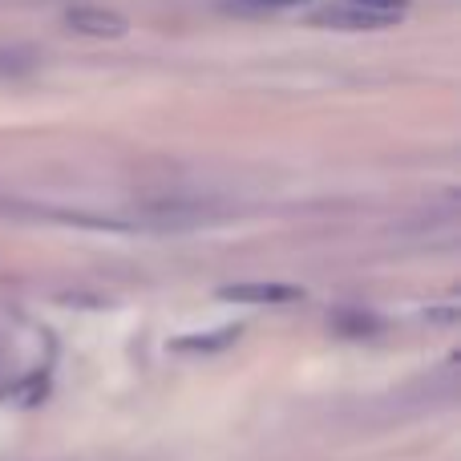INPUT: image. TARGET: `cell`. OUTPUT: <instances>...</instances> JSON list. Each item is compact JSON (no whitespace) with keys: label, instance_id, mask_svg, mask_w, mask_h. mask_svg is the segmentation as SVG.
<instances>
[{"label":"cell","instance_id":"obj_1","mask_svg":"<svg viewBox=\"0 0 461 461\" xmlns=\"http://www.w3.org/2000/svg\"><path fill=\"white\" fill-rule=\"evenodd\" d=\"M312 21L332 24V29H384V24L397 21V8L368 5V0H336V5L320 8Z\"/></svg>","mask_w":461,"mask_h":461},{"label":"cell","instance_id":"obj_2","mask_svg":"<svg viewBox=\"0 0 461 461\" xmlns=\"http://www.w3.org/2000/svg\"><path fill=\"white\" fill-rule=\"evenodd\" d=\"M65 24L77 32H89V37H118V32L126 29V21L105 13V8H73V13L65 16Z\"/></svg>","mask_w":461,"mask_h":461},{"label":"cell","instance_id":"obj_3","mask_svg":"<svg viewBox=\"0 0 461 461\" xmlns=\"http://www.w3.org/2000/svg\"><path fill=\"white\" fill-rule=\"evenodd\" d=\"M227 300L239 303H287V300H300V287H284V284H235L223 287Z\"/></svg>","mask_w":461,"mask_h":461},{"label":"cell","instance_id":"obj_4","mask_svg":"<svg viewBox=\"0 0 461 461\" xmlns=\"http://www.w3.org/2000/svg\"><path fill=\"white\" fill-rule=\"evenodd\" d=\"M239 336V328H219V332H194V336H183V340H175V348L178 352H186V348H223V344H230Z\"/></svg>","mask_w":461,"mask_h":461},{"label":"cell","instance_id":"obj_5","mask_svg":"<svg viewBox=\"0 0 461 461\" xmlns=\"http://www.w3.org/2000/svg\"><path fill=\"white\" fill-rule=\"evenodd\" d=\"M303 0H227L230 13H279V8H300Z\"/></svg>","mask_w":461,"mask_h":461}]
</instances>
